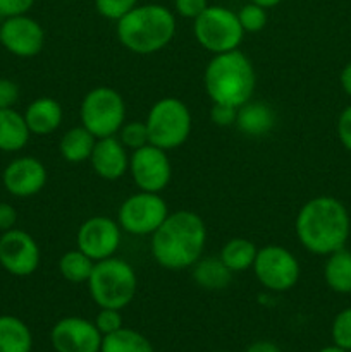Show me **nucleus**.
I'll list each match as a JSON object with an SVG mask.
<instances>
[{
	"instance_id": "obj_25",
	"label": "nucleus",
	"mask_w": 351,
	"mask_h": 352,
	"mask_svg": "<svg viewBox=\"0 0 351 352\" xmlns=\"http://www.w3.org/2000/svg\"><path fill=\"white\" fill-rule=\"evenodd\" d=\"M257 253L258 248L255 246L253 241L244 239V237H234L224 244L219 258L233 274H240V272L253 267Z\"/></svg>"
},
{
	"instance_id": "obj_28",
	"label": "nucleus",
	"mask_w": 351,
	"mask_h": 352,
	"mask_svg": "<svg viewBox=\"0 0 351 352\" xmlns=\"http://www.w3.org/2000/svg\"><path fill=\"white\" fill-rule=\"evenodd\" d=\"M117 138L123 143L126 150H140V148L150 144V138H148L147 122L145 120H131V122H124L123 127L117 133Z\"/></svg>"
},
{
	"instance_id": "obj_29",
	"label": "nucleus",
	"mask_w": 351,
	"mask_h": 352,
	"mask_svg": "<svg viewBox=\"0 0 351 352\" xmlns=\"http://www.w3.org/2000/svg\"><path fill=\"white\" fill-rule=\"evenodd\" d=\"M236 14L244 33H258V31H262L267 26V9H264L262 6H257V3H246Z\"/></svg>"
},
{
	"instance_id": "obj_5",
	"label": "nucleus",
	"mask_w": 351,
	"mask_h": 352,
	"mask_svg": "<svg viewBox=\"0 0 351 352\" xmlns=\"http://www.w3.org/2000/svg\"><path fill=\"white\" fill-rule=\"evenodd\" d=\"M86 285L98 308H114L123 311L136 296L138 277L134 268L126 260L112 256L93 265Z\"/></svg>"
},
{
	"instance_id": "obj_13",
	"label": "nucleus",
	"mask_w": 351,
	"mask_h": 352,
	"mask_svg": "<svg viewBox=\"0 0 351 352\" xmlns=\"http://www.w3.org/2000/svg\"><path fill=\"white\" fill-rule=\"evenodd\" d=\"M120 239H123V229L117 220L95 215L81 223L76 234V246L96 263L116 256Z\"/></svg>"
},
{
	"instance_id": "obj_36",
	"label": "nucleus",
	"mask_w": 351,
	"mask_h": 352,
	"mask_svg": "<svg viewBox=\"0 0 351 352\" xmlns=\"http://www.w3.org/2000/svg\"><path fill=\"white\" fill-rule=\"evenodd\" d=\"M36 0H0V16L10 17L28 14V10L34 6Z\"/></svg>"
},
{
	"instance_id": "obj_9",
	"label": "nucleus",
	"mask_w": 351,
	"mask_h": 352,
	"mask_svg": "<svg viewBox=\"0 0 351 352\" xmlns=\"http://www.w3.org/2000/svg\"><path fill=\"white\" fill-rule=\"evenodd\" d=\"M169 208L160 192L138 191L127 196L117 212V223L131 236H151L169 215Z\"/></svg>"
},
{
	"instance_id": "obj_20",
	"label": "nucleus",
	"mask_w": 351,
	"mask_h": 352,
	"mask_svg": "<svg viewBox=\"0 0 351 352\" xmlns=\"http://www.w3.org/2000/svg\"><path fill=\"white\" fill-rule=\"evenodd\" d=\"M31 133L23 113L16 109L0 110V151L16 153L30 141Z\"/></svg>"
},
{
	"instance_id": "obj_33",
	"label": "nucleus",
	"mask_w": 351,
	"mask_h": 352,
	"mask_svg": "<svg viewBox=\"0 0 351 352\" xmlns=\"http://www.w3.org/2000/svg\"><path fill=\"white\" fill-rule=\"evenodd\" d=\"M237 109L226 105V103H212L210 109V120L219 127H231L236 124Z\"/></svg>"
},
{
	"instance_id": "obj_21",
	"label": "nucleus",
	"mask_w": 351,
	"mask_h": 352,
	"mask_svg": "<svg viewBox=\"0 0 351 352\" xmlns=\"http://www.w3.org/2000/svg\"><path fill=\"white\" fill-rule=\"evenodd\" d=\"M191 277L202 289L222 291L233 280V272L217 256H202L191 267Z\"/></svg>"
},
{
	"instance_id": "obj_1",
	"label": "nucleus",
	"mask_w": 351,
	"mask_h": 352,
	"mask_svg": "<svg viewBox=\"0 0 351 352\" xmlns=\"http://www.w3.org/2000/svg\"><path fill=\"white\" fill-rule=\"evenodd\" d=\"M150 237V251L157 265L165 270H186L203 256L206 226L198 213L178 210L169 213Z\"/></svg>"
},
{
	"instance_id": "obj_44",
	"label": "nucleus",
	"mask_w": 351,
	"mask_h": 352,
	"mask_svg": "<svg viewBox=\"0 0 351 352\" xmlns=\"http://www.w3.org/2000/svg\"><path fill=\"white\" fill-rule=\"evenodd\" d=\"M0 23H2V21H0Z\"/></svg>"
},
{
	"instance_id": "obj_42",
	"label": "nucleus",
	"mask_w": 351,
	"mask_h": 352,
	"mask_svg": "<svg viewBox=\"0 0 351 352\" xmlns=\"http://www.w3.org/2000/svg\"><path fill=\"white\" fill-rule=\"evenodd\" d=\"M317 352H348V351L341 349V347L337 346H329V347H322V349H319Z\"/></svg>"
},
{
	"instance_id": "obj_15",
	"label": "nucleus",
	"mask_w": 351,
	"mask_h": 352,
	"mask_svg": "<svg viewBox=\"0 0 351 352\" xmlns=\"http://www.w3.org/2000/svg\"><path fill=\"white\" fill-rule=\"evenodd\" d=\"M102 339L95 323L81 316L61 318L50 332L52 346L57 352H100Z\"/></svg>"
},
{
	"instance_id": "obj_40",
	"label": "nucleus",
	"mask_w": 351,
	"mask_h": 352,
	"mask_svg": "<svg viewBox=\"0 0 351 352\" xmlns=\"http://www.w3.org/2000/svg\"><path fill=\"white\" fill-rule=\"evenodd\" d=\"M339 81H341V88H343L344 93L351 98V62L343 67V71H341V76H339Z\"/></svg>"
},
{
	"instance_id": "obj_18",
	"label": "nucleus",
	"mask_w": 351,
	"mask_h": 352,
	"mask_svg": "<svg viewBox=\"0 0 351 352\" xmlns=\"http://www.w3.org/2000/svg\"><path fill=\"white\" fill-rule=\"evenodd\" d=\"M275 120H277V117H275L274 109L267 102L251 98L241 107H237L234 126L244 136L262 138L267 136L274 129Z\"/></svg>"
},
{
	"instance_id": "obj_6",
	"label": "nucleus",
	"mask_w": 351,
	"mask_h": 352,
	"mask_svg": "<svg viewBox=\"0 0 351 352\" xmlns=\"http://www.w3.org/2000/svg\"><path fill=\"white\" fill-rule=\"evenodd\" d=\"M150 144L165 151L176 150L188 141L193 119L189 107L182 100L165 96L155 102L145 119Z\"/></svg>"
},
{
	"instance_id": "obj_31",
	"label": "nucleus",
	"mask_w": 351,
	"mask_h": 352,
	"mask_svg": "<svg viewBox=\"0 0 351 352\" xmlns=\"http://www.w3.org/2000/svg\"><path fill=\"white\" fill-rule=\"evenodd\" d=\"M138 6V0H95L96 12L109 21H119Z\"/></svg>"
},
{
	"instance_id": "obj_35",
	"label": "nucleus",
	"mask_w": 351,
	"mask_h": 352,
	"mask_svg": "<svg viewBox=\"0 0 351 352\" xmlns=\"http://www.w3.org/2000/svg\"><path fill=\"white\" fill-rule=\"evenodd\" d=\"M19 100V86L9 78H0V110L14 109Z\"/></svg>"
},
{
	"instance_id": "obj_39",
	"label": "nucleus",
	"mask_w": 351,
	"mask_h": 352,
	"mask_svg": "<svg viewBox=\"0 0 351 352\" xmlns=\"http://www.w3.org/2000/svg\"><path fill=\"white\" fill-rule=\"evenodd\" d=\"M244 352H281L274 342H268V340H258L253 342Z\"/></svg>"
},
{
	"instance_id": "obj_17",
	"label": "nucleus",
	"mask_w": 351,
	"mask_h": 352,
	"mask_svg": "<svg viewBox=\"0 0 351 352\" xmlns=\"http://www.w3.org/2000/svg\"><path fill=\"white\" fill-rule=\"evenodd\" d=\"M88 162L103 181H119L129 170V153L117 136L98 138Z\"/></svg>"
},
{
	"instance_id": "obj_38",
	"label": "nucleus",
	"mask_w": 351,
	"mask_h": 352,
	"mask_svg": "<svg viewBox=\"0 0 351 352\" xmlns=\"http://www.w3.org/2000/svg\"><path fill=\"white\" fill-rule=\"evenodd\" d=\"M17 222V210L9 203H0V234L14 229Z\"/></svg>"
},
{
	"instance_id": "obj_8",
	"label": "nucleus",
	"mask_w": 351,
	"mask_h": 352,
	"mask_svg": "<svg viewBox=\"0 0 351 352\" xmlns=\"http://www.w3.org/2000/svg\"><path fill=\"white\" fill-rule=\"evenodd\" d=\"M193 34L200 47L212 55L237 50L244 38L237 14L222 6H209L195 21Z\"/></svg>"
},
{
	"instance_id": "obj_32",
	"label": "nucleus",
	"mask_w": 351,
	"mask_h": 352,
	"mask_svg": "<svg viewBox=\"0 0 351 352\" xmlns=\"http://www.w3.org/2000/svg\"><path fill=\"white\" fill-rule=\"evenodd\" d=\"M95 327L102 336H109V333L117 332L123 329V315L120 309L114 308H100L98 315L95 316Z\"/></svg>"
},
{
	"instance_id": "obj_27",
	"label": "nucleus",
	"mask_w": 351,
	"mask_h": 352,
	"mask_svg": "<svg viewBox=\"0 0 351 352\" xmlns=\"http://www.w3.org/2000/svg\"><path fill=\"white\" fill-rule=\"evenodd\" d=\"M93 265L95 261L76 248L58 258V274L71 284H86L92 275Z\"/></svg>"
},
{
	"instance_id": "obj_11",
	"label": "nucleus",
	"mask_w": 351,
	"mask_h": 352,
	"mask_svg": "<svg viewBox=\"0 0 351 352\" xmlns=\"http://www.w3.org/2000/svg\"><path fill=\"white\" fill-rule=\"evenodd\" d=\"M127 172L136 188L147 192H162L172 179V165L167 151L153 144L131 151Z\"/></svg>"
},
{
	"instance_id": "obj_4",
	"label": "nucleus",
	"mask_w": 351,
	"mask_h": 352,
	"mask_svg": "<svg viewBox=\"0 0 351 352\" xmlns=\"http://www.w3.org/2000/svg\"><path fill=\"white\" fill-rule=\"evenodd\" d=\"M176 16L160 3L136 6L117 21L120 45L136 55H151L167 47L176 36Z\"/></svg>"
},
{
	"instance_id": "obj_22",
	"label": "nucleus",
	"mask_w": 351,
	"mask_h": 352,
	"mask_svg": "<svg viewBox=\"0 0 351 352\" xmlns=\"http://www.w3.org/2000/svg\"><path fill=\"white\" fill-rule=\"evenodd\" d=\"M95 143L96 138L85 126H76L62 134L58 153L67 164H83L89 160Z\"/></svg>"
},
{
	"instance_id": "obj_41",
	"label": "nucleus",
	"mask_w": 351,
	"mask_h": 352,
	"mask_svg": "<svg viewBox=\"0 0 351 352\" xmlns=\"http://www.w3.org/2000/svg\"><path fill=\"white\" fill-rule=\"evenodd\" d=\"M250 2L257 3V6H262L264 9H272V7L279 6V3L282 2V0H250Z\"/></svg>"
},
{
	"instance_id": "obj_3",
	"label": "nucleus",
	"mask_w": 351,
	"mask_h": 352,
	"mask_svg": "<svg viewBox=\"0 0 351 352\" xmlns=\"http://www.w3.org/2000/svg\"><path fill=\"white\" fill-rule=\"evenodd\" d=\"M203 86L212 103H226L237 109L253 98L257 71L253 62L240 48L217 54L206 64Z\"/></svg>"
},
{
	"instance_id": "obj_24",
	"label": "nucleus",
	"mask_w": 351,
	"mask_h": 352,
	"mask_svg": "<svg viewBox=\"0 0 351 352\" xmlns=\"http://www.w3.org/2000/svg\"><path fill=\"white\" fill-rule=\"evenodd\" d=\"M33 336L26 323L12 315H0V352H31Z\"/></svg>"
},
{
	"instance_id": "obj_43",
	"label": "nucleus",
	"mask_w": 351,
	"mask_h": 352,
	"mask_svg": "<svg viewBox=\"0 0 351 352\" xmlns=\"http://www.w3.org/2000/svg\"><path fill=\"white\" fill-rule=\"evenodd\" d=\"M219 352H226V351H219Z\"/></svg>"
},
{
	"instance_id": "obj_12",
	"label": "nucleus",
	"mask_w": 351,
	"mask_h": 352,
	"mask_svg": "<svg viewBox=\"0 0 351 352\" xmlns=\"http://www.w3.org/2000/svg\"><path fill=\"white\" fill-rule=\"evenodd\" d=\"M41 253L30 232L10 229L0 234V267L14 277H30L40 267Z\"/></svg>"
},
{
	"instance_id": "obj_2",
	"label": "nucleus",
	"mask_w": 351,
	"mask_h": 352,
	"mask_svg": "<svg viewBox=\"0 0 351 352\" xmlns=\"http://www.w3.org/2000/svg\"><path fill=\"white\" fill-rule=\"evenodd\" d=\"M296 237L308 253L327 256L346 246L351 230L348 208L332 196H317L299 208Z\"/></svg>"
},
{
	"instance_id": "obj_7",
	"label": "nucleus",
	"mask_w": 351,
	"mask_h": 352,
	"mask_svg": "<svg viewBox=\"0 0 351 352\" xmlns=\"http://www.w3.org/2000/svg\"><path fill=\"white\" fill-rule=\"evenodd\" d=\"M79 119L93 136H117L126 122V103L123 95L110 86H96L89 89L79 107Z\"/></svg>"
},
{
	"instance_id": "obj_26",
	"label": "nucleus",
	"mask_w": 351,
	"mask_h": 352,
	"mask_svg": "<svg viewBox=\"0 0 351 352\" xmlns=\"http://www.w3.org/2000/svg\"><path fill=\"white\" fill-rule=\"evenodd\" d=\"M100 352H155L143 333L123 327L117 332L103 336Z\"/></svg>"
},
{
	"instance_id": "obj_16",
	"label": "nucleus",
	"mask_w": 351,
	"mask_h": 352,
	"mask_svg": "<svg viewBox=\"0 0 351 352\" xmlns=\"http://www.w3.org/2000/svg\"><path fill=\"white\" fill-rule=\"evenodd\" d=\"M47 167L36 157H17L6 165L2 184L16 198H31L47 184Z\"/></svg>"
},
{
	"instance_id": "obj_30",
	"label": "nucleus",
	"mask_w": 351,
	"mask_h": 352,
	"mask_svg": "<svg viewBox=\"0 0 351 352\" xmlns=\"http://www.w3.org/2000/svg\"><path fill=\"white\" fill-rule=\"evenodd\" d=\"M332 340L334 346L341 347V349L351 351V308L343 309L336 315L332 322Z\"/></svg>"
},
{
	"instance_id": "obj_23",
	"label": "nucleus",
	"mask_w": 351,
	"mask_h": 352,
	"mask_svg": "<svg viewBox=\"0 0 351 352\" xmlns=\"http://www.w3.org/2000/svg\"><path fill=\"white\" fill-rule=\"evenodd\" d=\"M323 280L330 291L337 294L351 292V251L346 248L327 254L323 265Z\"/></svg>"
},
{
	"instance_id": "obj_34",
	"label": "nucleus",
	"mask_w": 351,
	"mask_h": 352,
	"mask_svg": "<svg viewBox=\"0 0 351 352\" xmlns=\"http://www.w3.org/2000/svg\"><path fill=\"white\" fill-rule=\"evenodd\" d=\"M209 7V0H174V10L184 19L195 21Z\"/></svg>"
},
{
	"instance_id": "obj_10",
	"label": "nucleus",
	"mask_w": 351,
	"mask_h": 352,
	"mask_svg": "<svg viewBox=\"0 0 351 352\" xmlns=\"http://www.w3.org/2000/svg\"><path fill=\"white\" fill-rule=\"evenodd\" d=\"M251 270L257 280L272 292L291 291L301 277L298 258L279 244L258 248Z\"/></svg>"
},
{
	"instance_id": "obj_19",
	"label": "nucleus",
	"mask_w": 351,
	"mask_h": 352,
	"mask_svg": "<svg viewBox=\"0 0 351 352\" xmlns=\"http://www.w3.org/2000/svg\"><path fill=\"white\" fill-rule=\"evenodd\" d=\"M23 116L31 134L48 136L61 127L64 120V109L55 98L40 96L26 107Z\"/></svg>"
},
{
	"instance_id": "obj_37",
	"label": "nucleus",
	"mask_w": 351,
	"mask_h": 352,
	"mask_svg": "<svg viewBox=\"0 0 351 352\" xmlns=\"http://www.w3.org/2000/svg\"><path fill=\"white\" fill-rule=\"evenodd\" d=\"M337 138L341 144L351 151V105L346 107L337 119Z\"/></svg>"
},
{
	"instance_id": "obj_14",
	"label": "nucleus",
	"mask_w": 351,
	"mask_h": 352,
	"mask_svg": "<svg viewBox=\"0 0 351 352\" xmlns=\"http://www.w3.org/2000/svg\"><path fill=\"white\" fill-rule=\"evenodd\" d=\"M0 45L14 57H36L45 45V31L28 14L3 17L0 23Z\"/></svg>"
}]
</instances>
